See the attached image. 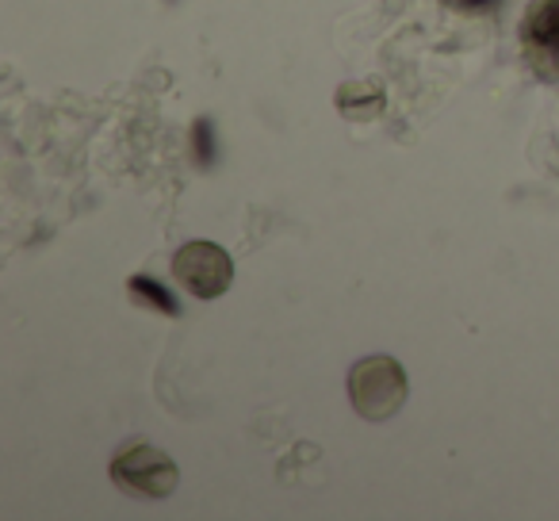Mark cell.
<instances>
[{
	"label": "cell",
	"mask_w": 559,
	"mask_h": 521,
	"mask_svg": "<svg viewBox=\"0 0 559 521\" xmlns=\"http://www.w3.org/2000/svg\"><path fill=\"white\" fill-rule=\"evenodd\" d=\"M406 395H411L406 368L388 353H372L349 368V403L365 422L395 418L406 406Z\"/></svg>",
	"instance_id": "1"
},
{
	"label": "cell",
	"mask_w": 559,
	"mask_h": 521,
	"mask_svg": "<svg viewBox=\"0 0 559 521\" xmlns=\"http://www.w3.org/2000/svg\"><path fill=\"white\" fill-rule=\"evenodd\" d=\"M111 483L127 495H139V498H169L180 483V467L177 460L169 457L165 449L157 445H131V449L116 452L111 460Z\"/></svg>",
	"instance_id": "2"
},
{
	"label": "cell",
	"mask_w": 559,
	"mask_h": 521,
	"mask_svg": "<svg viewBox=\"0 0 559 521\" xmlns=\"http://www.w3.org/2000/svg\"><path fill=\"white\" fill-rule=\"evenodd\" d=\"M173 276L195 299H218L234 284V261L215 241H185L173 257Z\"/></svg>",
	"instance_id": "3"
},
{
	"label": "cell",
	"mask_w": 559,
	"mask_h": 521,
	"mask_svg": "<svg viewBox=\"0 0 559 521\" xmlns=\"http://www.w3.org/2000/svg\"><path fill=\"white\" fill-rule=\"evenodd\" d=\"M334 108L353 123H372L388 108V96H383V88L376 81H345L334 93Z\"/></svg>",
	"instance_id": "4"
},
{
	"label": "cell",
	"mask_w": 559,
	"mask_h": 521,
	"mask_svg": "<svg viewBox=\"0 0 559 521\" xmlns=\"http://www.w3.org/2000/svg\"><path fill=\"white\" fill-rule=\"evenodd\" d=\"M521 43L528 47H551L559 43V0H536L521 24Z\"/></svg>",
	"instance_id": "5"
},
{
	"label": "cell",
	"mask_w": 559,
	"mask_h": 521,
	"mask_svg": "<svg viewBox=\"0 0 559 521\" xmlns=\"http://www.w3.org/2000/svg\"><path fill=\"white\" fill-rule=\"evenodd\" d=\"M127 292H131V299H134V304L150 307V311H157V315H169V319H177V315H180L177 296H173V292L165 288L162 281H154V276H146V273H134L131 281H127Z\"/></svg>",
	"instance_id": "6"
},
{
	"label": "cell",
	"mask_w": 559,
	"mask_h": 521,
	"mask_svg": "<svg viewBox=\"0 0 559 521\" xmlns=\"http://www.w3.org/2000/svg\"><path fill=\"white\" fill-rule=\"evenodd\" d=\"M192 150H195V162L211 165L215 162V134H211V119L200 116L192 123Z\"/></svg>",
	"instance_id": "7"
},
{
	"label": "cell",
	"mask_w": 559,
	"mask_h": 521,
	"mask_svg": "<svg viewBox=\"0 0 559 521\" xmlns=\"http://www.w3.org/2000/svg\"><path fill=\"white\" fill-rule=\"evenodd\" d=\"M528 62L540 70V78H559V43H551V47H528Z\"/></svg>",
	"instance_id": "8"
},
{
	"label": "cell",
	"mask_w": 559,
	"mask_h": 521,
	"mask_svg": "<svg viewBox=\"0 0 559 521\" xmlns=\"http://www.w3.org/2000/svg\"><path fill=\"white\" fill-rule=\"evenodd\" d=\"M449 12H460V16H483V12L498 9V0H441Z\"/></svg>",
	"instance_id": "9"
}]
</instances>
